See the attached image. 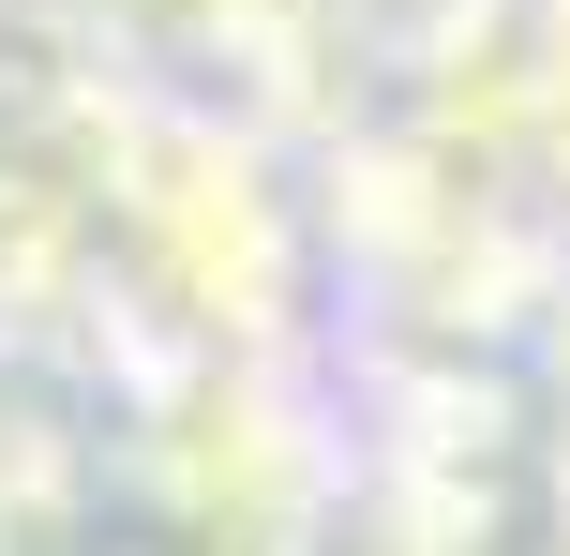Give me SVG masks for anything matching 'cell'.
Segmentation results:
<instances>
[{
  "label": "cell",
  "instance_id": "1",
  "mask_svg": "<svg viewBox=\"0 0 570 556\" xmlns=\"http://www.w3.org/2000/svg\"><path fill=\"white\" fill-rule=\"evenodd\" d=\"M90 16L136 46H226V30H256V0H90Z\"/></svg>",
  "mask_w": 570,
  "mask_h": 556
}]
</instances>
